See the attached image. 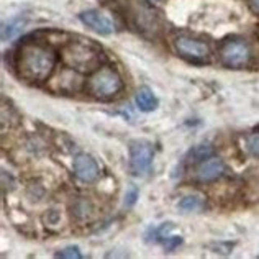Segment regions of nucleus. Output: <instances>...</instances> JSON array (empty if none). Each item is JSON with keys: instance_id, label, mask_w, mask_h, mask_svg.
<instances>
[{"instance_id": "1", "label": "nucleus", "mask_w": 259, "mask_h": 259, "mask_svg": "<svg viewBox=\"0 0 259 259\" xmlns=\"http://www.w3.org/2000/svg\"><path fill=\"white\" fill-rule=\"evenodd\" d=\"M56 66V54L51 48L26 43L22 46L17 59L20 76L26 80H46Z\"/></svg>"}, {"instance_id": "2", "label": "nucleus", "mask_w": 259, "mask_h": 259, "mask_svg": "<svg viewBox=\"0 0 259 259\" xmlns=\"http://www.w3.org/2000/svg\"><path fill=\"white\" fill-rule=\"evenodd\" d=\"M66 66L79 72H92L100 66L102 50L91 39L82 41H69L61 51Z\"/></svg>"}, {"instance_id": "3", "label": "nucleus", "mask_w": 259, "mask_h": 259, "mask_svg": "<svg viewBox=\"0 0 259 259\" xmlns=\"http://www.w3.org/2000/svg\"><path fill=\"white\" fill-rule=\"evenodd\" d=\"M121 89H123V80L108 67H100L87 80V92L99 100H110L117 97Z\"/></svg>"}, {"instance_id": "4", "label": "nucleus", "mask_w": 259, "mask_h": 259, "mask_svg": "<svg viewBox=\"0 0 259 259\" xmlns=\"http://www.w3.org/2000/svg\"><path fill=\"white\" fill-rule=\"evenodd\" d=\"M153 162V148L146 141H133L130 145V171L133 176H145Z\"/></svg>"}, {"instance_id": "5", "label": "nucleus", "mask_w": 259, "mask_h": 259, "mask_svg": "<svg viewBox=\"0 0 259 259\" xmlns=\"http://www.w3.org/2000/svg\"><path fill=\"white\" fill-rule=\"evenodd\" d=\"M174 46L177 53L181 56L187 58L190 61H207L210 58V48L208 45H205L203 41H199L195 38H190V36H177Z\"/></svg>"}, {"instance_id": "6", "label": "nucleus", "mask_w": 259, "mask_h": 259, "mask_svg": "<svg viewBox=\"0 0 259 259\" xmlns=\"http://www.w3.org/2000/svg\"><path fill=\"white\" fill-rule=\"evenodd\" d=\"M220 59L225 66L238 69V67H243L248 64L249 50H248V46L241 41H228L222 46Z\"/></svg>"}, {"instance_id": "7", "label": "nucleus", "mask_w": 259, "mask_h": 259, "mask_svg": "<svg viewBox=\"0 0 259 259\" xmlns=\"http://www.w3.org/2000/svg\"><path fill=\"white\" fill-rule=\"evenodd\" d=\"M79 18H80V22L85 26H89L91 30H94L95 33H100V35H110V33H113L115 26L112 23V20L99 10L82 12L79 15Z\"/></svg>"}, {"instance_id": "8", "label": "nucleus", "mask_w": 259, "mask_h": 259, "mask_svg": "<svg viewBox=\"0 0 259 259\" xmlns=\"http://www.w3.org/2000/svg\"><path fill=\"white\" fill-rule=\"evenodd\" d=\"M74 174L79 181L82 182H92L99 177V166L92 156L89 154H79L74 159Z\"/></svg>"}, {"instance_id": "9", "label": "nucleus", "mask_w": 259, "mask_h": 259, "mask_svg": "<svg viewBox=\"0 0 259 259\" xmlns=\"http://www.w3.org/2000/svg\"><path fill=\"white\" fill-rule=\"evenodd\" d=\"M225 171V164L222 159L218 158H208L207 161H203L199 171H197V174H199V179L200 181H205V182H210V181H215L218 179Z\"/></svg>"}, {"instance_id": "10", "label": "nucleus", "mask_w": 259, "mask_h": 259, "mask_svg": "<svg viewBox=\"0 0 259 259\" xmlns=\"http://www.w3.org/2000/svg\"><path fill=\"white\" fill-rule=\"evenodd\" d=\"M136 105L141 112H153L158 108V99L154 97V94L148 87H141L136 92Z\"/></svg>"}, {"instance_id": "11", "label": "nucleus", "mask_w": 259, "mask_h": 259, "mask_svg": "<svg viewBox=\"0 0 259 259\" xmlns=\"http://www.w3.org/2000/svg\"><path fill=\"white\" fill-rule=\"evenodd\" d=\"M179 208L186 213L200 212L203 208V199L200 195H187L179 202Z\"/></svg>"}, {"instance_id": "12", "label": "nucleus", "mask_w": 259, "mask_h": 259, "mask_svg": "<svg viewBox=\"0 0 259 259\" xmlns=\"http://www.w3.org/2000/svg\"><path fill=\"white\" fill-rule=\"evenodd\" d=\"M23 25H25V20L23 18H15L9 22V25H4L2 28V39L7 41V39H13L20 31L23 30Z\"/></svg>"}, {"instance_id": "13", "label": "nucleus", "mask_w": 259, "mask_h": 259, "mask_svg": "<svg viewBox=\"0 0 259 259\" xmlns=\"http://www.w3.org/2000/svg\"><path fill=\"white\" fill-rule=\"evenodd\" d=\"M56 256L58 257H64V259H80V257H82V254H80V251H79L77 246H67L63 251H59Z\"/></svg>"}, {"instance_id": "14", "label": "nucleus", "mask_w": 259, "mask_h": 259, "mask_svg": "<svg viewBox=\"0 0 259 259\" xmlns=\"http://www.w3.org/2000/svg\"><path fill=\"white\" fill-rule=\"evenodd\" d=\"M246 149L248 151L256 156V158H259V133H254L251 135L249 138L246 140Z\"/></svg>"}, {"instance_id": "15", "label": "nucleus", "mask_w": 259, "mask_h": 259, "mask_svg": "<svg viewBox=\"0 0 259 259\" xmlns=\"http://www.w3.org/2000/svg\"><path fill=\"white\" fill-rule=\"evenodd\" d=\"M181 243H182V238L181 236H166L164 248H166V251H174Z\"/></svg>"}, {"instance_id": "16", "label": "nucleus", "mask_w": 259, "mask_h": 259, "mask_svg": "<svg viewBox=\"0 0 259 259\" xmlns=\"http://www.w3.org/2000/svg\"><path fill=\"white\" fill-rule=\"evenodd\" d=\"M136 199H138V190H136L135 187H132V189H130L128 192H126V195H125V205H126V207L135 205Z\"/></svg>"}, {"instance_id": "17", "label": "nucleus", "mask_w": 259, "mask_h": 259, "mask_svg": "<svg viewBox=\"0 0 259 259\" xmlns=\"http://www.w3.org/2000/svg\"><path fill=\"white\" fill-rule=\"evenodd\" d=\"M251 4H253V5L256 7V9L259 10V0H251Z\"/></svg>"}, {"instance_id": "18", "label": "nucleus", "mask_w": 259, "mask_h": 259, "mask_svg": "<svg viewBox=\"0 0 259 259\" xmlns=\"http://www.w3.org/2000/svg\"><path fill=\"white\" fill-rule=\"evenodd\" d=\"M148 2H151V4H159L161 0H148Z\"/></svg>"}]
</instances>
